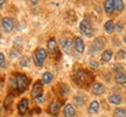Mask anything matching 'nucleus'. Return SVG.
Segmentation results:
<instances>
[{"label":"nucleus","instance_id":"obj_11","mask_svg":"<svg viewBox=\"0 0 126 117\" xmlns=\"http://www.w3.org/2000/svg\"><path fill=\"white\" fill-rule=\"evenodd\" d=\"M74 46H75V49L78 52V53H83L84 49H85V45L82 40L81 38H75V41H74Z\"/></svg>","mask_w":126,"mask_h":117},{"label":"nucleus","instance_id":"obj_5","mask_svg":"<svg viewBox=\"0 0 126 117\" xmlns=\"http://www.w3.org/2000/svg\"><path fill=\"white\" fill-rule=\"evenodd\" d=\"M31 94H32V97H33V98H39L40 96H42V94H43L42 82L36 81L35 83H34V86H33V88H32Z\"/></svg>","mask_w":126,"mask_h":117},{"label":"nucleus","instance_id":"obj_16","mask_svg":"<svg viewBox=\"0 0 126 117\" xmlns=\"http://www.w3.org/2000/svg\"><path fill=\"white\" fill-rule=\"evenodd\" d=\"M63 113H64V116L65 117H72L75 115V108H74V105L72 104H67L64 107Z\"/></svg>","mask_w":126,"mask_h":117},{"label":"nucleus","instance_id":"obj_10","mask_svg":"<svg viewBox=\"0 0 126 117\" xmlns=\"http://www.w3.org/2000/svg\"><path fill=\"white\" fill-rule=\"evenodd\" d=\"M91 91L94 95H102L105 91V87H104V84L99 83V82H94V83H92V86H91Z\"/></svg>","mask_w":126,"mask_h":117},{"label":"nucleus","instance_id":"obj_34","mask_svg":"<svg viewBox=\"0 0 126 117\" xmlns=\"http://www.w3.org/2000/svg\"><path fill=\"white\" fill-rule=\"evenodd\" d=\"M0 113H1V109H0Z\"/></svg>","mask_w":126,"mask_h":117},{"label":"nucleus","instance_id":"obj_29","mask_svg":"<svg viewBox=\"0 0 126 117\" xmlns=\"http://www.w3.org/2000/svg\"><path fill=\"white\" fill-rule=\"evenodd\" d=\"M74 101H75V103L77 104V105H82V104H83V102H84V99L83 98H79V96H76V97H75V98H74Z\"/></svg>","mask_w":126,"mask_h":117},{"label":"nucleus","instance_id":"obj_33","mask_svg":"<svg viewBox=\"0 0 126 117\" xmlns=\"http://www.w3.org/2000/svg\"><path fill=\"white\" fill-rule=\"evenodd\" d=\"M0 39H1V34H0Z\"/></svg>","mask_w":126,"mask_h":117},{"label":"nucleus","instance_id":"obj_7","mask_svg":"<svg viewBox=\"0 0 126 117\" xmlns=\"http://www.w3.org/2000/svg\"><path fill=\"white\" fill-rule=\"evenodd\" d=\"M61 105H62V101H54L49 104L48 107V114L50 115H57L61 109Z\"/></svg>","mask_w":126,"mask_h":117},{"label":"nucleus","instance_id":"obj_25","mask_svg":"<svg viewBox=\"0 0 126 117\" xmlns=\"http://www.w3.org/2000/svg\"><path fill=\"white\" fill-rule=\"evenodd\" d=\"M6 66V60H5V55L0 53V68H5Z\"/></svg>","mask_w":126,"mask_h":117},{"label":"nucleus","instance_id":"obj_22","mask_svg":"<svg viewBox=\"0 0 126 117\" xmlns=\"http://www.w3.org/2000/svg\"><path fill=\"white\" fill-rule=\"evenodd\" d=\"M124 8H125L124 1H122V0H114V9L117 12H122Z\"/></svg>","mask_w":126,"mask_h":117},{"label":"nucleus","instance_id":"obj_13","mask_svg":"<svg viewBox=\"0 0 126 117\" xmlns=\"http://www.w3.org/2000/svg\"><path fill=\"white\" fill-rule=\"evenodd\" d=\"M104 9L106 13H112L114 9V0H106L104 1Z\"/></svg>","mask_w":126,"mask_h":117},{"label":"nucleus","instance_id":"obj_32","mask_svg":"<svg viewBox=\"0 0 126 117\" xmlns=\"http://www.w3.org/2000/svg\"><path fill=\"white\" fill-rule=\"evenodd\" d=\"M124 41H125V43H126V36H125V39H124Z\"/></svg>","mask_w":126,"mask_h":117},{"label":"nucleus","instance_id":"obj_24","mask_svg":"<svg viewBox=\"0 0 126 117\" xmlns=\"http://www.w3.org/2000/svg\"><path fill=\"white\" fill-rule=\"evenodd\" d=\"M13 98H14V95L12 94V93H11V94H9L8 96H7V98L5 99V103H4V104H5V108H6V109L8 108V107H9V104L12 103V101H13Z\"/></svg>","mask_w":126,"mask_h":117},{"label":"nucleus","instance_id":"obj_4","mask_svg":"<svg viewBox=\"0 0 126 117\" xmlns=\"http://www.w3.org/2000/svg\"><path fill=\"white\" fill-rule=\"evenodd\" d=\"M46 58H47V52L45 48H37L34 53V63H35L37 67H41L43 62H45Z\"/></svg>","mask_w":126,"mask_h":117},{"label":"nucleus","instance_id":"obj_14","mask_svg":"<svg viewBox=\"0 0 126 117\" xmlns=\"http://www.w3.org/2000/svg\"><path fill=\"white\" fill-rule=\"evenodd\" d=\"M99 110V103L97 102V101H92L90 103V105H89V108H88V111H89V114H91V115H96V114L98 113Z\"/></svg>","mask_w":126,"mask_h":117},{"label":"nucleus","instance_id":"obj_15","mask_svg":"<svg viewBox=\"0 0 126 117\" xmlns=\"http://www.w3.org/2000/svg\"><path fill=\"white\" fill-rule=\"evenodd\" d=\"M60 45H61V48H62L64 52H69L70 48H71V41L67 39V38H64L62 40L60 41Z\"/></svg>","mask_w":126,"mask_h":117},{"label":"nucleus","instance_id":"obj_31","mask_svg":"<svg viewBox=\"0 0 126 117\" xmlns=\"http://www.w3.org/2000/svg\"><path fill=\"white\" fill-rule=\"evenodd\" d=\"M5 2H6L5 0H0V7H2V6L5 5Z\"/></svg>","mask_w":126,"mask_h":117},{"label":"nucleus","instance_id":"obj_30","mask_svg":"<svg viewBox=\"0 0 126 117\" xmlns=\"http://www.w3.org/2000/svg\"><path fill=\"white\" fill-rule=\"evenodd\" d=\"M117 28H118V31H119V32L122 31V29H123V23H122V22H118Z\"/></svg>","mask_w":126,"mask_h":117},{"label":"nucleus","instance_id":"obj_12","mask_svg":"<svg viewBox=\"0 0 126 117\" xmlns=\"http://www.w3.org/2000/svg\"><path fill=\"white\" fill-rule=\"evenodd\" d=\"M48 49L53 54H56L59 52V46H57V42H56L55 39H49L48 40Z\"/></svg>","mask_w":126,"mask_h":117},{"label":"nucleus","instance_id":"obj_19","mask_svg":"<svg viewBox=\"0 0 126 117\" xmlns=\"http://www.w3.org/2000/svg\"><path fill=\"white\" fill-rule=\"evenodd\" d=\"M109 102L114 104V105H118V104H120V102H122V97L118 94H112L109 96Z\"/></svg>","mask_w":126,"mask_h":117},{"label":"nucleus","instance_id":"obj_6","mask_svg":"<svg viewBox=\"0 0 126 117\" xmlns=\"http://www.w3.org/2000/svg\"><path fill=\"white\" fill-rule=\"evenodd\" d=\"M104 46H105V41L103 38H98L92 42V45L90 46V52L94 53V52H99L100 49H103Z\"/></svg>","mask_w":126,"mask_h":117},{"label":"nucleus","instance_id":"obj_28","mask_svg":"<svg viewBox=\"0 0 126 117\" xmlns=\"http://www.w3.org/2000/svg\"><path fill=\"white\" fill-rule=\"evenodd\" d=\"M98 67H99V63L97 62V61H91L90 62V68L91 69H98Z\"/></svg>","mask_w":126,"mask_h":117},{"label":"nucleus","instance_id":"obj_2","mask_svg":"<svg viewBox=\"0 0 126 117\" xmlns=\"http://www.w3.org/2000/svg\"><path fill=\"white\" fill-rule=\"evenodd\" d=\"M72 81L79 87H89L94 81L92 74L84 69H78L72 75Z\"/></svg>","mask_w":126,"mask_h":117},{"label":"nucleus","instance_id":"obj_1","mask_svg":"<svg viewBox=\"0 0 126 117\" xmlns=\"http://www.w3.org/2000/svg\"><path fill=\"white\" fill-rule=\"evenodd\" d=\"M29 77H27L23 74L16 73L9 80V90L13 91V95L15 94H21L29 86Z\"/></svg>","mask_w":126,"mask_h":117},{"label":"nucleus","instance_id":"obj_27","mask_svg":"<svg viewBox=\"0 0 126 117\" xmlns=\"http://www.w3.org/2000/svg\"><path fill=\"white\" fill-rule=\"evenodd\" d=\"M20 64L22 66V67H28V64H29V61H28L27 58H22L20 60Z\"/></svg>","mask_w":126,"mask_h":117},{"label":"nucleus","instance_id":"obj_17","mask_svg":"<svg viewBox=\"0 0 126 117\" xmlns=\"http://www.w3.org/2000/svg\"><path fill=\"white\" fill-rule=\"evenodd\" d=\"M114 78H116V82L118 84H125L126 83V74L124 72H118Z\"/></svg>","mask_w":126,"mask_h":117},{"label":"nucleus","instance_id":"obj_21","mask_svg":"<svg viewBox=\"0 0 126 117\" xmlns=\"http://www.w3.org/2000/svg\"><path fill=\"white\" fill-rule=\"evenodd\" d=\"M51 81H53V74H51V73L46 72L42 74V82H43V83L48 84V83H50Z\"/></svg>","mask_w":126,"mask_h":117},{"label":"nucleus","instance_id":"obj_18","mask_svg":"<svg viewBox=\"0 0 126 117\" xmlns=\"http://www.w3.org/2000/svg\"><path fill=\"white\" fill-rule=\"evenodd\" d=\"M104 29H105V32L109 33V34H111V33L114 32L116 26H114V23H113L112 20H109V21H106V22L104 23Z\"/></svg>","mask_w":126,"mask_h":117},{"label":"nucleus","instance_id":"obj_8","mask_svg":"<svg viewBox=\"0 0 126 117\" xmlns=\"http://www.w3.org/2000/svg\"><path fill=\"white\" fill-rule=\"evenodd\" d=\"M1 25H2V28L5 29V32L9 33V32H12L14 27V21L12 18H4L1 21Z\"/></svg>","mask_w":126,"mask_h":117},{"label":"nucleus","instance_id":"obj_26","mask_svg":"<svg viewBox=\"0 0 126 117\" xmlns=\"http://www.w3.org/2000/svg\"><path fill=\"white\" fill-rule=\"evenodd\" d=\"M117 58H119V60H124V58H126V53L124 52V50H119L117 53Z\"/></svg>","mask_w":126,"mask_h":117},{"label":"nucleus","instance_id":"obj_23","mask_svg":"<svg viewBox=\"0 0 126 117\" xmlns=\"http://www.w3.org/2000/svg\"><path fill=\"white\" fill-rule=\"evenodd\" d=\"M114 117H126V110L123 108H117L114 110Z\"/></svg>","mask_w":126,"mask_h":117},{"label":"nucleus","instance_id":"obj_3","mask_svg":"<svg viewBox=\"0 0 126 117\" xmlns=\"http://www.w3.org/2000/svg\"><path fill=\"white\" fill-rule=\"evenodd\" d=\"M79 29H81L82 34L88 36V38H90V36L94 35V28H92V25H91L90 20L88 18H84L81 21V23H79Z\"/></svg>","mask_w":126,"mask_h":117},{"label":"nucleus","instance_id":"obj_9","mask_svg":"<svg viewBox=\"0 0 126 117\" xmlns=\"http://www.w3.org/2000/svg\"><path fill=\"white\" fill-rule=\"evenodd\" d=\"M27 110H28V99L27 98H22L18 103L19 115H20V116H25V114L27 113Z\"/></svg>","mask_w":126,"mask_h":117},{"label":"nucleus","instance_id":"obj_20","mask_svg":"<svg viewBox=\"0 0 126 117\" xmlns=\"http://www.w3.org/2000/svg\"><path fill=\"white\" fill-rule=\"evenodd\" d=\"M112 58V52L111 50H104V53L102 54V61L104 63L106 62H110Z\"/></svg>","mask_w":126,"mask_h":117}]
</instances>
